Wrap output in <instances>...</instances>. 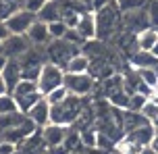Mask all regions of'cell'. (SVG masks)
I'll list each match as a JSON object with an SVG mask.
<instances>
[{
    "instance_id": "1",
    "label": "cell",
    "mask_w": 158,
    "mask_h": 154,
    "mask_svg": "<svg viewBox=\"0 0 158 154\" xmlns=\"http://www.w3.org/2000/svg\"><path fill=\"white\" fill-rule=\"evenodd\" d=\"M96 13V29H98V35L96 40H110L112 35L118 31V27L123 25V10L118 8L117 0L102 6L100 10H94Z\"/></svg>"
},
{
    "instance_id": "2",
    "label": "cell",
    "mask_w": 158,
    "mask_h": 154,
    "mask_svg": "<svg viewBox=\"0 0 158 154\" xmlns=\"http://www.w3.org/2000/svg\"><path fill=\"white\" fill-rule=\"evenodd\" d=\"M83 100L81 96H75V94H69L64 98L60 104H54L52 106V113H50V123H58V125H75L77 119L81 117L83 113Z\"/></svg>"
},
{
    "instance_id": "3",
    "label": "cell",
    "mask_w": 158,
    "mask_h": 154,
    "mask_svg": "<svg viewBox=\"0 0 158 154\" xmlns=\"http://www.w3.org/2000/svg\"><path fill=\"white\" fill-rule=\"evenodd\" d=\"M10 94H13V98H15L19 110L25 113V114L29 113V108H31L38 100L44 98V94H42L40 88H38V81H29V79H21Z\"/></svg>"
},
{
    "instance_id": "4",
    "label": "cell",
    "mask_w": 158,
    "mask_h": 154,
    "mask_svg": "<svg viewBox=\"0 0 158 154\" xmlns=\"http://www.w3.org/2000/svg\"><path fill=\"white\" fill-rule=\"evenodd\" d=\"M81 48L71 44V42L63 40H50V44L46 46V56H48V63H54L58 67H67V63L71 60L75 54H79Z\"/></svg>"
},
{
    "instance_id": "5",
    "label": "cell",
    "mask_w": 158,
    "mask_h": 154,
    "mask_svg": "<svg viewBox=\"0 0 158 154\" xmlns=\"http://www.w3.org/2000/svg\"><path fill=\"white\" fill-rule=\"evenodd\" d=\"M64 69L63 67L54 65V63H46V65L42 67V73H40L38 77V88L40 92L46 96V94H50L52 89L56 88H63L64 85Z\"/></svg>"
},
{
    "instance_id": "6",
    "label": "cell",
    "mask_w": 158,
    "mask_h": 154,
    "mask_svg": "<svg viewBox=\"0 0 158 154\" xmlns=\"http://www.w3.org/2000/svg\"><path fill=\"white\" fill-rule=\"evenodd\" d=\"M64 88L75 96L85 98L87 94H92V89L96 88V77L89 73H79V75H64Z\"/></svg>"
},
{
    "instance_id": "7",
    "label": "cell",
    "mask_w": 158,
    "mask_h": 154,
    "mask_svg": "<svg viewBox=\"0 0 158 154\" xmlns=\"http://www.w3.org/2000/svg\"><path fill=\"white\" fill-rule=\"evenodd\" d=\"M67 135H69V127H67V125L48 123L46 127H42L44 144H46V148H50V150H58V148H63Z\"/></svg>"
},
{
    "instance_id": "8",
    "label": "cell",
    "mask_w": 158,
    "mask_h": 154,
    "mask_svg": "<svg viewBox=\"0 0 158 154\" xmlns=\"http://www.w3.org/2000/svg\"><path fill=\"white\" fill-rule=\"evenodd\" d=\"M35 21H38V15H33L29 10L21 8V10H17L15 15L8 17L6 25H8V29H10V33H15V35H27L29 27H31Z\"/></svg>"
},
{
    "instance_id": "9",
    "label": "cell",
    "mask_w": 158,
    "mask_h": 154,
    "mask_svg": "<svg viewBox=\"0 0 158 154\" xmlns=\"http://www.w3.org/2000/svg\"><path fill=\"white\" fill-rule=\"evenodd\" d=\"M123 25H125L127 31H131V33H139L143 29L152 27L146 6L137 8V10H131V13H123Z\"/></svg>"
},
{
    "instance_id": "10",
    "label": "cell",
    "mask_w": 158,
    "mask_h": 154,
    "mask_svg": "<svg viewBox=\"0 0 158 154\" xmlns=\"http://www.w3.org/2000/svg\"><path fill=\"white\" fill-rule=\"evenodd\" d=\"M2 46H4V56L6 58H21L33 44L29 42L27 35H15V33H10V38Z\"/></svg>"
},
{
    "instance_id": "11",
    "label": "cell",
    "mask_w": 158,
    "mask_h": 154,
    "mask_svg": "<svg viewBox=\"0 0 158 154\" xmlns=\"http://www.w3.org/2000/svg\"><path fill=\"white\" fill-rule=\"evenodd\" d=\"M50 113H52V106H50V102H48L46 98H42V100H38L35 104L29 108V113H27V117L31 119L35 125H38L40 129L42 127H46L48 123H50Z\"/></svg>"
},
{
    "instance_id": "12",
    "label": "cell",
    "mask_w": 158,
    "mask_h": 154,
    "mask_svg": "<svg viewBox=\"0 0 158 154\" xmlns=\"http://www.w3.org/2000/svg\"><path fill=\"white\" fill-rule=\"evenodd\" d=\"M75 29L79 31V35H81L85 42L96 40L98 29H96V13L94 10H87V13H83V15L79 17V23H77Z\"/></svg>"
},
{
    "instance_id": "13",
    "label": "cell",
    "mask_w": 158,
    "mask_h": 154,
    "mask_svg": "<svg viewBox=\"0 0 158 154\" xmlns=\"http://www.w3.org/2000/svg\"><path fill=\"white\" fill-rule=\"evenodd\" d=\"M27 38H29V42H31L33 46H48L50 44V29H48V23H44V21H35V23L29 27V31H27Z\"/></svg>"
},
{
    "instance_id": "14",
    "label": "cell",
    "mask_w": 158,
    "mask_h": 154,
    "mask_svg": "<svg viewBox=\"0 0 158 154\" xmlns=\"http://www.w3.org/2000/svg\"><path fill=\"white\" fill-rule=\"evenodd\" d=\"M2 77L6 81V88H8V94L17 88V83L23 79V71H21V63L17 60V58H8L6 67H4V71H2Z\"/></svg>"
},
{
    "instance_id": "15",
    "label": "cell",
    "mask_w": 158,
    "mask_h": 154,
    "mask_svg": "<svg viewBox=\"0 0 158 154\" xmlns=\"http://www.w3.org/2000/svg\"><path fill=\"white\" fill-rule=\"evenodd\" d=\"M89 67H92V58L83 54V52H79L75 56L67 63L64 67V73H71V75H79V73H89Z\"/></svg>"
},
{
    "instance_id": "16",
    "label": "cell",
    "mask_w": 158,
    "mask_h": 154,
    "mask_svg": "<svg viewBox=\"0 0 158 154\" xmlns=\"http://www.w3.org/2000/svg\"><path fill=\"white\" fill-rule=\"evenodd\" d=\"M125 135H129L133 142H137L139 146L146 148V146L152 144V139H154V135H156V127H154L152 123H148V125H143V127H139V129L129 131V133H125Z\"/></svg>"
},
{
    "instance_id": "17",
    "label": "cell",
    "mask_w": 158,
    "mask_h": 154,
    "mask_svg": "<svg viewBox=\"0 0 158 154\" xmlns=\"http://www.w3.org/2000/svg\"><path fill=\"white\" fill-rule=\"evenodd\" d=\"M129 63L133 69H156L158 67V58L152 54V52H146V50H137L133 56L129 58Z\"/></svg>"
},
{
    "instance_id": "18",
    "label": "cell",
    "mask_w": 158,
    "mask_h": 154,
    "mask_svg": "<svg viewBox=\"0 0 158 154\" xmlns=\"http://www.w3.org/2000/svg\"><path fill=\"white\" fill-rule=\"evenodd\" d=\"M60 0H48L46 6L38 13V19L44 23H54V21H63L60 19Z\"/></svg>"
},
{
    "instance_id": "19",
    "label": "cell",
    "mask_w": 158,
    "mask_h": 154,
    "mask_svg": "<svg viewBox=\"0 0 158 154\" xmlns=\"http://www.w3.org/2000/svg\"><path fill=\"white\" fill-rule=\"evenodd\" d=\"M148 123L150 121L142 113H137V110H123V129H125V133H129L133 129H139V127L148 125Z\"/></svg>"
},
{
    "instance_id": "20",
    "label": "cell",
    "mask_w": 158,
    "mask_h": 154,
    "mask_svg": "<svg viewBox=\"0 0 158 154\" xmlns=\"http://www.w3.org/2000/svg\"><path fill=\"white\" fill-rule=\"evenodd\" d=\"M156 42H158V29L156 27H148V29L137 33V46H139V50L150 52Z\"/></svg>"
},
{
    "instance_id": "21",
    "label": "cell",
    "mask_w": 158,
    "mask_h": 154,
    "mask_svg": "<svg viewBox=\"0 0 158 154\" xmlns=\"http://www.w3.org/2000/svg\"><path fill=\"white\" fill-rule=\"evenodd\" d=\"M19 0H0V21H6L10 15H15L17 10H21Z\"/></svg>"
},
{
    "instance_id": "22",
    "label": "cell",
    "mask_w": 158,
    "mask_h": 154,
    "mask_svg": "<svg viewBox=\"0 0 158 154\" xmlns=\"http://www.w3.org/2000/svg\"><path fill=\"white\" fill-rule=\"evenodd\" d=\"M117 148L123 154H139L143 150V146H139L137 142H133L129 135H123V138L118 139V142H117Z\"/></svg>"
},
{
    "instance_id": "23",
    "label": "cell",
    "mask_w": 158,
    "mask_h": 154,
    "mask_svg": "<svg viewBox=\"0 0 158 154\" xmlns=\"http://www.w3.org/2000/svg\"><path fill=\"white\" fill-rule=\"evenodd\" d=\"M13 113H21L13 94H2L0 96V114H13Z\"/></svg>"
},
{
    "instance_id": "24",
    "label": "cell",
    "mask_w": 158,
    "mask_h": 154,
    "mask_svg": "<svg viewBox=\"0 0 158 154\" xmlns=\"http://www.w3.org/2000/svg\"><path fill=\"white\" fill-rule=\"evenodd\" d=\"M135 71L139 73L142 81L152 89V92L158 88V71H156V69H135Z\"/></svg>"
},
{
    "instance_id": "25",
    "label": "cell",
    "mask_w": 158,
    "mask_h": 154,
    "mask_svg": "<svg viewBox=\"0 0 158 154\" xmlns=\"http://www.w3.org/2000/svg\"><path fill=\"white\" fill-rule=\"evenodd\" d=\"M129 98H131V94H127L125 89H121L114 96L108 98V104L114 106V108H121V110H127L129 108Z\"/></svg>"
},
{
    "instance_id": "26",
    "label": "cell",
    "mask_w": 158,
    "mask_h": 154,
    "mask_svg": "<svg viewBox=\"0 0 158 154\" xmlns=\"http://www.w3.org/2000/svg\"><path fill=\"white\" fill-rule=\"evenodd\" d=\"M139 113H142L150 123H154L158 119V102L154 100V98H148V102L143 104V108L139 110Z\"/></svg>"
},
{
    "instance_id": "27",
    "label": "cell",
    "mask_w": 158,
    "mask_h": 154,
    "mask_svg": "<svg viewBox=\"0 0 158 154\" xmlns=\"http://www.w3.org/2000/svg\"><path fill=\"white\" fill-rule=\"evenodd\" d=\"M48 29H50V38L52 40H63L67 31H69V27L64 21H54V23H48Z\"/></svg>"
},
{
    "instance_id": "28",
    "label": "cell",
    "mask_w": 158,
    "mask_h": 154,
    "mask_svg": "<svg viewBox=\"0 0 158 154\" xmlns=\"http://www.w3.org/2000/svg\"><path fill=\"white\" fill-rule=\"evenodd\" d=\"M69 94H71V92H69V89H67V88L63 85V88L52 89V92H50V94H46L44 98H46L48 102H50V106H54V104H60V102H63V100H64L67 96H69Z\"/></svg>"
},
{
    "instance_id": "29",
    "label": "cell",
    "mask_w": 158,
    "mask_h": 154,
    "mask_svg": "<svg viewBox=\"0 0 158 154\" xmlns=\"http://www.w3.org/2000/svg\"><path fill=\"white\" fill-rule=\"evenodd\" d=\"M117 4L123 13H131V10H137V8L146 6V0H117Z\"/></svg>"
},
{
    "instance_id": "30",
    "label": "cell",
    "mask_w": 158,
    "mask_h": 154,
    "mask_svg": "<svg viewBox=\"0 0 158 154\" xmlns=\"http://www.w3.org/2000/svg\"><path fill=\"white\" fill-rule=\"evenodd\" d=\"M146 10L150 17V25L158 29V0H146Z\"/></svg>"
},
{
    "instance_id": "31",
    "label": "cell",
    "mask_w": 158,
    "mask_h": 154,
    "mask_svg": "<svg viewBox=\"0 0 158 154\" xmlns=\"http://www.w3.org/2000/svg\"><path fill=\"white\" fill-rule=\"evenodd\" d=\"M148 102V96H143V94H131V98H129V108L127 110H142L143 104Z\"/></svg>"
},
{
    "instance_id": "32",
    "label": "cell",
    "mask_w": 158,
    "mask_h": 154,
    "mask_svg": "<svg viewBox=\"0 0 158 154\" xmlns=\"http://www.w3.org/2000/svg\"><path fill=\"white\" fill-rule=\"evenodd\" d=\"M46 2H48V0H25L23 8H25V10H29V13H33V15H38L40 10L46 6Z\"/></svg>"
},
{
    "instance_id": "33",
    "label": "cell",
    "mask_w": 158,
    "mask_h": 154,
    "mask_svg": "<svg viewBox=\"0 0 158 154\" xmlns=\"http://www.w3.org/2000/svg\"><path fill=\"white\" fill-rule=\"evenodd\" d=\"M0 154H17V144L8 142V139H2L0 142Z\"/></svg>"
},
{
    "instance_id": "34",
    "label": "cell",
    "mask_w": 158,
    "mask_h": 154,
    "mask_svg": "<svg viewBox=\"0 0 158 154\" xmlns=\"http://www.w3.org/2000/svg\"><path fill=\"white\" fill-rule=\"evenodd\" d=\"M8 38H10V29H8L6 21H0V44H4Z\"/></svg>"
},
{
    "instance_id": "35",
    "label": "cell",
    "mask_w": 158,
    "mask_h": 154,
    "mask_svg": "<svg viewBox=\"0 0 158 154\" xmlns=\"http://www.w3.org/2000/svg\"><path fill=\"white\" fill-rule=\"evenodd\" d=\"M110 2H114V0H94V4H92V10H100L102 6L110 4Z\"/></svg>"
},
{
    "instance_id": "36",
    "label": "cell",
    "mask_w": 158,
    "mask_h": 154,
    "mask_svg": "<svg viewBox=\"0 0 158 154\" xmlns=\"http://www.w3.org/2000/svg\"><path fill=\"white\" fill-rule=\"evenodd\" d=\"M2 94H8V88H6V81H4L2 73H0V96H2Z\"/></svg>"
},
{
    "instance_id": "37",
    "label": "cell",
    "mask_w": 158,
    "mask_h": 154,
    "mask_svg": "<svg viewBox=\"0 0 158 154\" xmlns=\"http://www.w3.org/2000/svg\"><path fill=\"white\" fill-rule=\"evenodd\" d=\"M6 63H8V58L4 56V54H0V73L4 71V67H6Z\"/></svg>"
},
{
    "instance_id": "38",
    "label": "cell",
    "mask_w": 158,
    "mask_h": 154,
    "mask_svg": "<svg viewBox=\"0 0 158 154\" xmlns=\"http://www.w3.org/2000/svg\"><path fill=\"white\" fill-rule=\"evenodd\" d=\"M139 154H158V152H156V150H154L152 146H146V148H143V150H142Z\"/></svg>"
},
{
    "instance_id": "39",
    "label": "cell",
    "mask_w": 158,
    "mask_h": 154,
    "mask_svg": "<svg viewBox=\"0 0 158 154\" xmlns=\"http://www.w3.org/2000/svg\"><path fill=\"white\" fill-rule=\"evenodd\" d=\"M150 146L158 152V131H156V135H154V139H152V144H150Z\"/></svg>"
},
{
    "instance_id": "40",
    "label": "cell",
    "mask_w": 158,
    "mask_h": 154,
    "mask_svg": "<svg viewBox=\"0 0 158 154\" xmlns=\"http://www.w3.org/2000/svg\"><path fill=\"white\" fill-rule=\"evenodd\" d=\"M150 52H152V54H154V56H156V58H158V42H156V44H154V48H152V50H150Z\"/></svg>"
},
{
    "instance_id": "41",
    "label": "cell",
    "mask_w": 158,
    "mask_h": 154,
    "mask_svg": "<svg viewBox=\"0 0 158 154\" xmlns=\"http://www.w3.org/2000/svg\"><path fill=\"white\" fill-rule=\"evenodd\" d=\"M106 154H123V152H121V150H118V148L114 146V148H112V150H108V152H106Z\"/></svg>"
},
{
    "instance_id": "42",
    "label": "cell",
    "mask_w": 158,
    "mask_h": 154,
    "mask_svg": "<svg viewBox=\"0 0 158 154\" xmlns=\"http://www.w3.org/2000/svg\"><path fill=\"white\" fill-rule=\"evenodd\" d=\"M0 54H4V46L2 44H0Z\"/></svg>"
},
{
    "instance_id": "43",
    "label": "cell",
    "mask_w": 158,
    "mask_h": 154,
    "mask_svg": "<svg viewBox=\"0 0 158 154\" xmlns=\"http://www.w3.org/2000/svg\"><path fill=\"white\" fill-rule=\"evenodd\" d=\"M64 154H77V152H64Z\"/></svg>"
},
{
    "instance_id": "44",
    "label": "cell",
    "mask_w": 158,
    "mask_h": 154,
    "mask_svg": "<svg viewBox=\"0 0 158 154\" xmlns=\"http://www.w3.org/2000/svg\"><path fill=\"white\" fill-rule=\"evenodd\" d=\"M42 154H50V152H46V150H44V152H42Z\"/></svg>"
},
{
    "instance_id": "45",
    "label": "cell",
    "mask_w": 158,
    "mask_h": 154,
    "mask_svg": "<svg viewBox=\"0 0 158 154\" xmlns=\"http://www.w3.org/2000/svg\"><path fill=\"white\" fill-rule=\"evenodd\" d=\"M87 154H92V152H87Z\"/></svg>"
}]
</instances>
